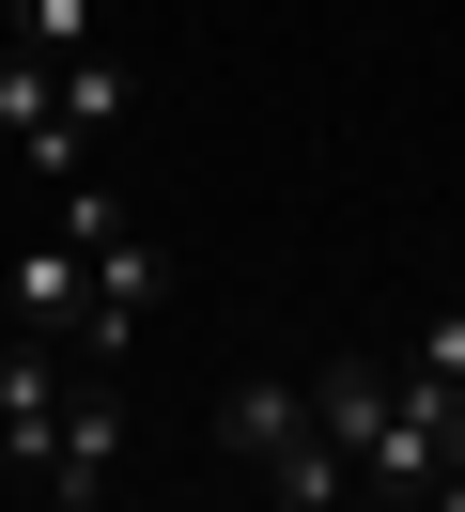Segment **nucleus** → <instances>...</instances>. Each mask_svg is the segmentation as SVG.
Returning <instances> with one entry per match:
<instances>
[{"label": "nucleus", "mask_w": 465, "mask_h": 512, "mask_svg": "<svg viewBox=\"0 0 465 512\" xmlns=\"http://www.w3.org/2000/svg\"><path fill=\"white\" fill-rule=\"evenodd\" d=\"M93 512H109V497H93Z\"/></svg>", "instance_id": "8"}, {"label": "nucleus", "mask_w": 465, "mask_h": 512, "mask_svg": "<svg viewBox=\"0 0 465 512\" xmlns=\"http://www.w3.org/2000/svg\"><path fill=\"white\" fill-rule=\"evenodd\" d=\"M217 450H233V466H264L279 512H341V497H357V466L310 435V388H264V373H248L233 404H217Z\"/></svg>", "instance_id": "1"}, {"label": "nucleus", "mask_w": 465, "mask_h": 512, "mask_svg": "<svg viewBox=\"0 0 465 512\" xmlns=\"http://www.w3.org/2000/svg\"><path fill=\"white\" fill-rule=\"evenodd\" d=\"M388 404H403V373H388V357H326V373H310V435H326L341 466L388 435Z\"/></svg>", "instance_id": "3"}, {"label": "nucleus", "mask_w": 465, "mask_h": 512, "mask_svg": "<svg viewBox=\"0 0 465 512\" xmlns=\"http://www.w3.org/2000/svg\"><path fill=\"white\" fill-rule=\"evenodd\" d=\"M0 125H16V156L31 171H47V187H62V171H78V109H62V63H31V47H0Z\"/></svg>", "instance_id": "2"}, {"label": "nucleus", "mask_w": 465, "mask_h": 512, "mask_svg": "<svg viewBox=\"0 0 465 512\" xmlns=\"http://www.w3.org/2000/svg\"><path fill=\"white\" fill-rule=\"evenodd\" d=\"M388 373H403V388H434V404H465V311H434L419 342L388 357Z\"/></svg>", "instance_id": "6"}, {"label": "nucleus", "mask_w": 465, "mask_h": 512, "mask_svg": "<svg viewBox=\"0 0 465 512\" xmlns=\"http://www.w3.org/2000/svg\"><path fill=\"white\" fill-rule=\"evenodd\" d=\"M0 47H31V63H78V47H109V0H0Z\"/></svg>", "instance_id": "5"}, {"label": "nucleus", "mask_w": 465, "mask_h": 512, "mask_svg": "<svg viewBox=\"0 0 465 512\" xmlns=\"http://www.w3.org/2000/svg\"><path fill=\"white\" fill-rule=\"evenodd\" d=\"M78 295H93L78 233H47V249H16V326H31V342H78Z\"/></svg>", "instance_id": "4"}, {"label": "nucleus", "mask_w": 465, "mask_h": 512, "mask_svg": "<svg viewBox=\"0 0 465 512\" xmlns=\"http://www.w3.org/2000/svg\"><path fill=\"white\" fill-rule=\"evenodd\" d=\"M372 512H419V497H372Z\"/></svg>", "instance_id": "7"}]
</instances>
